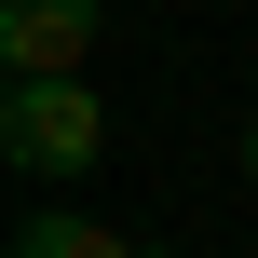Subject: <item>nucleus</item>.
<instances>
[{"label": "nucleus", "mask_w": 258, "mask_h": 258, "mask_svg": "<svg viewBox=\"0 0 258 258\" xmlns=\"http://www.w3.org/2000/svg\"><path fill=\"white\" fill-rule=\"evenodd\" d=\"M14 258H136L109 218H82V204H41L27 231H14Z\"/></svg>", "instance_id": "obj_3"}, {"label": "nucleus", "mask_w": 258, "mask_h": 258, "mask_svg": "<svg viewBox=\"0 0 258 258\" xmlns=\"http://www.w3.org/2000/svg\"><path fill=\"white\" fill-rule=\"evenodd\" d=\"M0 95H14V82H0Z\"/></svg>", "instance_id": "obj_5"}, {"label": "nucleus", "mask_w": 258, "mask_h": 258, "mask_svg": "<svg viewBox=\"0 0 258 258\" xmlns=\"http://www.w3.org/2000/svg\"><path fill=\"white\" fill-rule=\"evenodd\" d=\"M0 150H14L41 190H68V177L109 163V95H95V82H14V95H0Z\"/></svg>", "instance_id": "obj_1"}, {"label": "nucleus", "mask_w": 258, "mask_h": 258, "mask_svg": "<svg viewBox=\"0 0 258 258\" xmlns=\"http://www.w3.org/2000/svg\"><path fill=\"white\" fill-rule=\"evenodd\" d=\"M109 41V0H0V82H82Z\"/></svg>", "instance_id": "obj_2"}, {"label": "nucleus", "mask_w": 258, "mask_h": 258, "mask_svg": "<svg viewBox=\"0 0 258 258\" xmlns=\"http://www.w3.org/2000/svg\"><path fill=\"white\" fill-rule=\"evenodd\" d=\"M245 190H258V109H245Z\"/></svg>", "instance_id": "obj_4"}]
</instances>
